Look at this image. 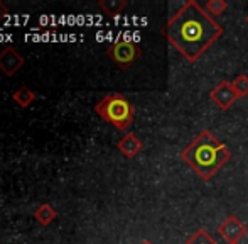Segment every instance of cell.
Listing matches in <instances>:
<instances>
[{
    "instance_id": "cell-11",
    "label": "cell",
    "mask_w": 248,
    "mask_h": 244,
    "mask_svg": "<svg viewBox=\"0 0 248 244\" xmlns=\"http://www.w3.org/2000/svg\"><path fill=\"white\" fill-rule=\"evenodd\" d=\"M127 5H128L127 0H100V2H98L100 9L110 17L122 14L125 9H127Z\"/></svg>"
},
{
    "instance_id": "cell-5",
    "label": "cell",
    "mask_w": 248,
    "mask_h": 244,
    "mask_svg": "<svg viewBox=\"0 0 248 244\" xmlns=\"http://www.w3.org/2000/svg\"><path fill=\"white\" fill-rule=\"evenodd\" d=\"M218 232L228 244H238L247 234V226L236 215H230L218 226Z\"/></svg>"
},
{
    "instance_id": "cell-2",
    "label": "cell",
    "mask_w": 248,
    "mask_h": 244,
    "mask_svg": "<svg viewBox=\"0 0 248 244\" xmlns=\"http://www.w3.org/2000/svg\"><path fill=\"white\" fill-rule=\"evenodd\" d=\"M181 159L193 168L199 178L208 182L232 159V151L209 129H202L196 139L181 151Z\"/></svg>"
},
{
    "instance_id": "cell-4",
    "label": "cell",
    "mask_w": 248,
    "mask_h": 244,
    "mask_svg": "<svg viewBox=\"0 0 248 244\" xmlns=\"http://www.w3.org/2000/svg\"><path fill=\"white\" fill-rule=\"evenodd\" d=\"M107 54L115 65H118L122 70H127L140 58L142 50L134 41H117L108 48Z\"/></svg>"
},
{
    "instance_id": "cell-6",
    "label": "cell",
    "mask_w": 248,
    "mask_h": 244,
    "mask_svg": "<svg viewBox=\"0 0 248 244\" xmlns=\"http://www.w3.org/2000/svg\"><path fill=\"white\" fill-rule=\"evenodd\" d=\"M209 99L213 100V104H215L218 109L228 110V109H232L233 104L238 100V97H236L232 83L223 80V82H219L218 85L209 92Z\"/></svg>"
},
{
    "instance_id": "cell-1",
    "label": "cell",
    "mask_w": 248,
    "mask_h": 244,
    "mask_svg": "<svg viewBox=\"0 0 248 244\" xmlns=\"http://www.w3.org/2000/svg\"><path fill=\"white\" fill-rule=\"evenodd\" d=\"M162 33L184 60L194 63L223 36L225 29L206 14L196 0H187L167 20Z\"/></svg>"
},
{
    "instance_id": "cell-10",
    "label": "cell",
    "mask_w": 248,
    "mask_h": 244,
    "mask_svg": "<svg viewBox=\"0 0 248 244\" xmlns=\"http://www.w3.org/2000/svg\"><path fill=\"white\" fill-rule=\"evenodd\" d=\"M34 217H36V221L39 222L41 226H49L51 222L56 221L58 212H56L49 204H41L39 207L36 209V212H34Z\"/></svg>"
},
{
    "instance_id": "cell-9",
    "label": "cell",
    "mask_w": 248,
    "mask_h": 244,
    "mask_svg": "<svg viewBox=\"0 0 248 244\" xmlns=\"http://www.w3.org/2000/svg\"><path fill=\"white\" fill-rule=\"evenodd\" d=\"M36 97H37L36 92L31 90L29 87H20V88H17L16 92L12 93L14 102H16L19 107H22V109H27V107L32 105L34 100H36Z\"/></svg>"
},
{
    "instance_id": "cell-17",
    "label": "cell",
    "mask_w": 248,
    "mask_h": 244,
    "mask_svg": "<svg viewBox=\"0 0 248 244\" xmlns=\"http://www.w3.org/2000/svg\"><path fill=\"white\" fill-rule=\"evenodd\" d=\"M245 22L248 24V14H247V17H245Z\"/></svg>"
},
{
    "instance_id": "cell-14",
    "label": "cell",
    "mask_w": 248,
    "mask_h": 244,
    "mask_svg": "<svg viewBox=\"0 0 248 244\" xmlns=\"http://www.w3.org/2000/svg\"><path fill=\"white\" fill-rule=\"evenodd\" d=\"M226 9H228V2L226 0H209L206 3V12L211 14V16H219Z\"/></svg>"
},
{
    "instance_id": "cell-3",
    "label": "cell",
    "mask_w": 248,
    "mask_h": 244,
    "mask_svg": "<svg viewBox=\"0 0 248 244\" xmlns=\"http://www.w3.org/2000/svg\"><path fill=\"white\" fill-rule=\"evenodd\" d=\"M95 112L105 122H110L118 131H127L135 117V107L122 93L105 95L95 105Z\"/></svg>"
},
{
    "instance_id": "cell-7",
    "label": "cell",
    "mask_w": 248,
    "mask_h": 244,
    "mask_svg": "<svg viewBox=\"0 0 248 244\" xmlns=\"http://www.w3.org/2000/svg\"><path fill=\"white\" fill-rule=\"evenodd\" d=\"M26 65V58L19 53L14 46L7 44L0 51V71L7 76H14L22 66Z\"/></svg>"
},
{
    "instance_id": "cell-8",
    "label": "cell",
    "mask_w": 248,
    "mask_h": 244,
    "mask_svg": "<svg viewBox=\"0 0 248 244\" xmlns=\"http://www.w3.org/2000/svg\"><path fill=\"white\" fill-rule=\"evenodd\" d=\"M117 148H118V151L125 156V158L134 159L135 156L144 149V142H142L140 139L134 134V132H127V134H125L124 138L117 142Z\"/></svg>"
},
{
    "instance_id": "cell-15",
    "label": "cell",
    "mask_w": 248,
    "mask_h": 244,
    "mask_svg": "<svg viewBox=\"0 0 248 244\" xmlns=\"http://www.w3.org/2000/svg\"><path fill=\"white\" fill-rule=\"evenodd\" d=\"M5 16H9V9L5 7V3L0 2V17H5Z\"/></svg>"
},
{
    "instance_id": "cell-16",
    "label": "cell",
    "mask_w": 248,
    "mask_h": 244,
    "mask_svg": "<svg viewBox=\"0 0 248 244\" xmlns=\"http://www.w3.org/2000/svg\"><path fill=\"white\" fill-rule=\"evenodd\" d=\"M139 244H154V243H150V241H147V239H145V241H142V243H139Z\"/></svg>"
},
{
    "instance_id": "cell-13",
    "label": "cell",
    "mask_w": 248,
    "mask_h": 244,
    "mask_svg": "<svg viewBox=\"0 0 248 244\" xmlns=\"http://www.w3.org/2000/svg\"><path fill=\"white\" fill-rule=\"evenodd\" d=\"M186 244H218V243L211 238V234H209L206 229H198V231L187 239Z\"/></svg>"
},
{
    "instance_id": "cell-12",
    "label": "cell",
    "mask_w": 248,
    "mask_h": 244,
    "mask_svg": "<svg viewBox=\"0 0 248 244\" xmlns=\"http://www.w3.org/2000/svg\"><path fill=\"white\" fill-rule=\"evenodd\" d=\"M232 87H233V90H235L238 99L247 97L248 95V75H238L232 82Z\"/></svg>"
}]
</instances>
